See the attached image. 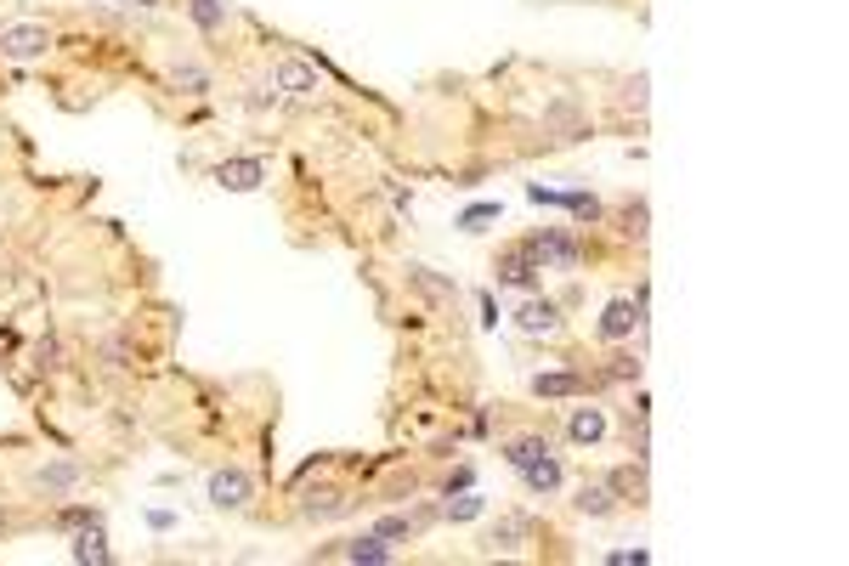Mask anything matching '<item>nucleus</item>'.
I'll use <instances>...</instances> for the list:
<instances>
[{
  "instance_id": "1",
  "label": "nucleus",
  "mask_w": 849,
  "mask_h": 566,
  "mask_svg": "<svg viewBox=\"0 0 849 566\" xmlns=\"http://www.w3.org/2000/svg\"><path fill=\"white\" fill-rule=\"evenodd\" d=\"M57 45V35L45 23H12V28H0V57L6 63H35V57H45Z\"/></svg>"
},
{
  "instance_id": "2",
  "label": "nucleus",
  "mask_w": 849,
  "mask_h": 566,
  "mask_svg": "<svg viewBox=\"0 0 849 566\" xmlns=\"http://www.w3.org/2000/svg\"><path fill=\"white\" fill-rule=\"evenodd\" d=\"M527 250H533V261H538V267H578V261H583L578 238L555 233V227H544V233H533V238H527Z\"/></svg>"
},
{
  "instance_id": "3",
  "label": "nucleus",
  "mask_w": 849,
  "mask_h": 566,
  "mask_svg": "<svg viewBox=\"0 0 849 566\" xmlns=\"http://www.w3.org/2000/svg\"><path fill=\"white\" fill-rule=\"evenodd\" d=\"M640 323H645V289L635 300H612L606 312H600V340H629Z\"/></svg>"
},
{
  "instance_id": "4",
  "label": "nucleus",
  "mask_w": 849,
  "mask_h": 566,
  "mask_svg": "<svg viewBox=\"0 0 849 566\" xmlns=\"http://www.w3.org/2000/svg\"><path fill=\"white\" fill-rule=\"evenodd\" d=\"M204 493H210V504H215V510H244V504L255 498V482L244 476V470H233V465H227V470H215V476H210V487H204Z\"/></svg>"
},
{
  "instance_id": "5",
  "label": "nucleus",
  "mask_w": 849,
  "mask_h": 566,
  "mask_svg": "<svg viewBox=\"0 0 849 566\" xmlns=\"http://www.w3.org/2000/svg\"><path fill=\"white\" fill-rule=\"evenodd\" d=\"M210 176H215V187H227V193H255L260 181H267V164L260 159H221Z\"/></svg>"
},
{
  "instance_id": "6",
  "label": "nucleus",
  "mask_w": 849,
  "mask_h": 566,
  "mask_svg": "<svg viewBox=\"0 0 849 566\" xmlns=\"http://www.w3.org/2000/svg\"><path fill=\"white\" fill-rule=\"evenodd\" d=\"M272 85L284 91V97H317V74H312V63H300V57H284V63L272 68Z\"/></svg>"
},
{
  "instance_id": "7",
  "label": "nucleus",
  "mask_w": 849,
  "mask_h": 566,
  "mask_svg": "<svg viewBox=\"0 0 849 566\" xmlns=\"http://www.w3.org/2000/svg\"><path fill=\"white\" fill-rule=\"evenodd\" d=\"M493 272H499V283H509V289H533V278H538L544 267L533 261V250H527V243H516V250H509Z\"/></svg>"
},
{
  "instance_id": "8",
  "label": "nucleus",
  "mask_w": 849,
  "mask_h": 566,
  "mask_svg": "<svg viewBox=\"0 0 849 566\" xmlns=\"http://www.w3.org/2000/svg\"><path fill=\"white\" fill-rule=\"evenodd\" d=\"M516 329L533 334V340H538V334H555V329H561V306H555V300H527L516 312Z\"/></svg>"
},
{
  "instance_id": "9",
  "label": "nucleus",
  "mask_w": 849,
  "mask_h": 566,
  "mask_svg": "<svg viewBox=\"0 0 849 566\" xmlns=\"http://www.w3.org/2000/svg\"><path fill=\"white\" fill-rule=\"evenodd\" d=\"M566 436H573L578 448H589V442L606 436V414H600V408H573V419H566Z\"/></svg>"
},
{
  "instance_id": "10",
  "label": "nucleus",
  "mask_w": 849,
  "mask_h": 566,
  "mask_svg": "<svg viewBox=\"0 0 849 566\" xmlns=\"http://www.w3.org/2000/svg\"><path fill=\"white\" fill-rule=\"evenodd\" d=\"M583 386H589V379H583V374H573V369L533 374V391H538V396H583Z\"/></svg>"
},
{
  "instance_id": "11",
  "label": "nucleus",
  "mask_w": 849,
  "mask_h": 566,
  "mask_svg": "<svg viewBox=\"0 0 849 566\" xmlns=\"http://www.w3.org/2000/svg\"><path fill=\"white\" fill-rule=\"evenodd\" d=\"M521 482H527V493H555V487H561V458H555V453L533 458V465L521 470Z\"/></svg>"
},
{
  "instance_id": "12",
  "label": "nucleus",
  "mask_w": 849,
  "mask_h": 566,
  "mask_svg": "<svg viewBox=\"0 0 849 566\" xmlns=\"http://www.w3.org/2000/svg\"><path fill=\"white\" fill-rule=\"evenodd\" d=\"M430 515H437V510H420V515H380L374 532H380V538H420V532L430 527Z\"/></svg>"
},
{
  "instance_id": "13",
  "label": "nucleus",
  "mask_w": 849,
  "mask_h": 566,
  "mask_svg": "<svg viewBox=\"0 0 849 566\" xmlns=\"http://www.w3.org/2000/svg\"><path fill=\"white\" fill-rule=\"evenodd\" d=\"M340 555H346V561H357V566H385V561H391V544H385L380 532H368V538H351L346 549H340Z\"/></svg>"
},
{
  "instance_id": "14",
  "label": "nucleus",
  "mask_w": 849,
  "mask_h": 566,
  "mask_svg": "<svg viewBox=\"0 0 849 566\" xmlns=\"http://www.w3.org/2000/svg\"><path fill=\"white\" fill-rule=\"evenodd\" d=\"M573 504H578V515H612V510H617V498H612V482H583Z\"/></svg>"
},
{
  "instance_id": "15",
  "label": "nucleus",
  "mask_w": 849,
  "mask_h": 566,
  "mask_svg": "<svg viewBox=\"0 0 849 566\" xmlns=\"http://www.w3.org/2000/svg\"><path fill=\"white\" fill-rule=\"evenodd\" d=\"M527 538H533V522H527V515H504V522L493 527V549H504V555H516Z\"/></svg>"
},
{
  "instance_id": "16",
  "label": "nucleus",
  "mask_w": 849,
  "mask_h": 566,
  "mask_svg": "<svg viewBox=\"0 0 849 566\" xmlns=\"http://www.w3.org/2000/svg\"><path fill=\"white\" fill-rule=\"evenodd\" d=\"M544 131H555V136L566 142V136L583 131V114L573 108V102H549V108H544Z\"/></svg>"
},
{
  "instance_id": "17",
  "label": "nucleus",
  "mask_w": 849,
  "mask_h": 566,
  "mask_svg": "<svg viewBox=\"0 0 849 566\" xmlns=\"http://www.w3.org/2000/svg\"><path fill=\"white\" fill-rule=\"evenodd\" d=\"M300 510L312 515V522H329V515H346V510H351V498H346V493H334V487H323V493H312V498L300 504Z\"/></svg>"
},
{
  "instance_id": "18",
  "label": "nucleus",
  "mask_w": 849,
  "mask_h": 566,
  "mask_svg": "<svg viewBox=\"0 0 849 566\" xmlns=\"http://www.w3.org/2000/svg\"><path fill=\"white\" fill-rule=\"evenodd\" d=\"M80 476H85V470L74 465V458H57V465H45V470H40V487H45V493H68V487L80 482Z\"/></svg>"
},
{
  "instance_id": "19",
  "label": "nucleus",
  "mask_w": 849,
  "mask_h": 566,
  "mask_svg": "<svg viewBox=\"0 0 849 566\" xmlns=\"http://www.w3.org/2000/svg\"><path fill=\"white\" fill-rule=\"evenodd\" d=\"M408 283H413V289H425V295H430V300H442V306H453V300H459V289H453V283H442L437 272H425V267H408Z\"/></svg>"
},
{
  "instance_id": "20",
  "label": "nucleus",
  "mask_w": 849,
  "mask_h": 566,
  "mask_svg": "<svg viewBox=\"0 0 849 566\" xmlns=\"http://www.w3.org/2000/svg\"><path fill=\"white\" fill-rule=\"evenodd\" d=\"M544 453H549V442H544V436H516V442L504 448V458H509L516 470H527L533 458H544Z\"/></svg>"
},
{
  "instance_id": "21",
  "label": "nucleus",
  "mask_w": 849,
  "mask_h": 566,
  "mask_svg": "<svg viewBox=\"0 0 849 566\" xmlns=\"http://www.w3.org/2000/svg\"><path fill=\"white\" fill-rule=\"evenodd\" d=\"M188 12H193V23L204 28V35H215V28L227 23V0H188Z\"/></svg>"
},
{
  "instance_id": "22",
  "label": "nucleus",
  "mask_w": 849,
  "mask_h": 566,
  "mask_svg": "<svg viewBox=\"0 0 849 566\" xmlns=\"http://www.w3.org/2000/svg\"><path fill=\"white\" fill-rule=\"evenodd\" d=\"M447 522H476V515H482V493H470V487H459V498L447 493Z\"/></svg>"
},
{
  "instance_id": "23",
  "label": "nucleus",
  "mask_w": 849,
  "mask_h": 566,
  "mask_svg": "<svg viewBox=\"0 0 849 566\" xmlns=\"http://www.w3.org/2000/svg\"><path fill=\"white\" fill-rule=\"evenodd\" d=\"M74 561H108V544H102V527L85 522V532L74 538Z\"/></svg>"
},
{
  "instance_id": "24",
  "label": "nucleus",
  "mask_w": 849,
  "mask_h": 566,
  "mask_svg": "<svg viewBox=\"0 0 849 566\" xmlns=\"http://www.w3.org/2000/svg\"><path fill=\"white\" fill-rule=\"evenodd\" d=\"M170 80L188 91V97H204V91H210V80H204V68H198V63H176V74H170Z\"/></svg>"
},
{
  "instance_id": "25",
  "label": "nucleus",
  "mask_w": 849,
  "mask_h": 566,
  "mask_svg": "<svg viewBox=\"0 0 849 566\" xmlns=\"http://www.w3.org/2000/svg\"><path fill=\"white\" fill-rule=\"evenodd\" d=\"M487 221H499V204H470L465 216H459V227H465V233H482Z\"/></svg>"
},
{
  "instance_id": "26",
  "label": "nucleus",
  "mask_w": 849,
  "mask_h": 566,
  "mask_svg": "<svg viewBox=\"0 0 849 566\" xmlns=\"http://www.w3.org/2000/svg\"><path fill=\"white\" fill-rule=\"evenodd\" d=\"M566 210H573L578 221H595V216H600V198H589V193H566Z\"/></svg>"
},
{
  "instance_id": "27",
  "label": "nucleus",
  "mask_w": 849,
  "mask_h": 566,
  "mask_svg": "<svg viewBox=\"0 0 849 566\" xmlns=\"http://www.w3.org/2000/svg\"><path fill=\"white\" fill-rule=\"evenodd\" d=\"M635 374H640L635 357H612V369H606V379H635Z\"/></svg>"
},
{
  "instance_id": "28",
  "label": "nucleus",
  "mask_w": 849,
  "mask_h": 566,
  "mask_svg": "<svg viewBox=\"0 0 849 566\" xmlns=\"http://www.w3.org/2000/svg\"><path fill=\"white\" fill-rule=\"evenodd\" d=\"M645 561V549H612L606 555V566H640Z\"/></svg>"
},
{
  "instance_id": "29",
  "label": "nucleus",
  "mask_w": 849,
  "mask_h": 566,
  "mask_svg": "<svg viewBox=\"0 0 849 566\" xmlns=\"http://www.w3.org/2000/svg\"><path fill=\"white\" fill-rule=\"evenodd\" d=\"M482 323L499 329V300H493V295H482Z\"/></svg>"
},
{
  "instance_id": "30",
  "label": "nucleus",
  "mask_w": 849,
  "mask_h": 566,
  "mask_svg": "<svg viewBox=\"0 0 849 566\" xmlns=\"http://www.w3.org/2000/svg\"><path fill=\"white\" fill-rule=\"evenodd\" d=\"M629 102H635V108H645V74H635V85H629Z\"/></svg>"
},
{
  "instance_id": "31",
  "label": "nucleus",
  "mask_w": 849,
  "mask_h": 566,
  "mask_svg": "<svg viewBox=\"0 0 849 566\" xmlns=\"http://www.w3.org/2000/svg\"><path fill=\"white\" fill-rule=\"evenodd\" d=\"M125 6H153V0H125Z\"/></svg>"
}]
</instances>
